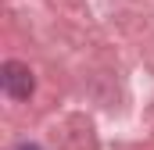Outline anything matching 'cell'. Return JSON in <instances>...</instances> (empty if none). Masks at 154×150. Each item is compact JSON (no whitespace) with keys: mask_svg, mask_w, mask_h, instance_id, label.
Segmentation results:
<instances>
[{"mask_svg":"<svg viewBox=\"0 0 154 150\" xmlns=\"http://www.w3.org/2000/svg\"><path fill=\"white\" fill-rule=\"evenodd\" d=\"M0 86H4V93H7L11 100H29L32 89H36V79H32V72H29V64L7 61V64L0 68Z\"/></svg>","mask_w":154,"mask_h":150,"instance_id":"obj_1","label":"cell"},{"mask_svg":"<svg viewBox=\"0 0 154 150\" xmlns=\"http://www.w3.org/2000/svg\"><path fill=\"white\" fill-rule=\"evenodd\" d=\"M18 150H36V147H18Z\"/></svg>","mask_w":154,"mask_h":150,"instance_id":"obj_2","label":"cell"}]
</instances>
